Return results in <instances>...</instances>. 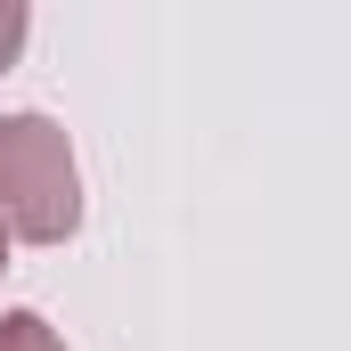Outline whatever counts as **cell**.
<instances>
[{"label": "cell", "instance_id": "1", "mask_svg": "<svg viewBox=\"0 0 351 351\" xmlns=\"http://www.w3.org/2000/svg\"><path fill=\"white\" fill-rule=\"evenodd\" d=\"M0 229L25 245H66L82 229V172L49 114H0Z\"/></svg>", "mask_w": 351, "mask_h": 351}, {"label": "cell", "instance_id": "2", "mask_svg": "<svg viewBox=\"0 0 351 351\" xmlns=\"http://www.w3.org/2000/svg\"><path fill=\"white\" fill-rule=\"evenodd\" d=\"M0 351H66V343H58V327L41 311H8L0 319Z\"/></svg>", "mask_w": 351, "mask_h": 351}, {"label": "cell", "instance_id": "3", "mask_svg": "<svg viewBox=\"0 0 351 351\" xmlns=\"http://www.w3.org/2000/svg\"><path fill=\"white\" fill-rule=\"evenodd\" d=\"M25 25H33V16H25V0H0V74L16 66V49H25Z\"/></svg>", "mask_w": 351, "mask_h": 351}, {"label": "cell", "instance_id": "4", "mask_svg": "<svg viewBox=\"0 0 351 351\" xmlns=\"http://www.w3.org/2000/svg\"><path fill=\"white\" fill-rule=\"evenodd\" d=\"M0 269H8V229H0Z\"/></svg>", "mask_w": 351, "mask_h": 351}]
</instances>
